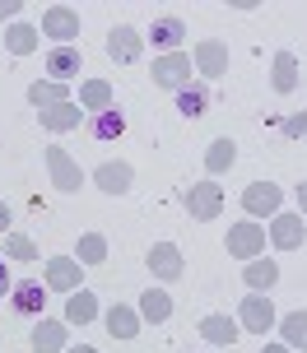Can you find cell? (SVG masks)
I'll list each match as a JSON object with an SVG mask.
<instances>
[{
    "instance_id": "6da1fadb",
    "label": "cell",
    "mask_w": 307,
    "mask_h": 353,
    "mask_svg": "<svg viewBox=\"0 0 307 353\" xmlns=\"http://www.w3.org/2000/svg\"><path fill=\"white\" fill-rule=\"evenodd\" d=\"M224 247H228V256H233V261H256V256H266V228H261V223H252V219H247V223H233V228H228V237H224Z\"/></svg>"
},
{
    "instance_id": "7a4b0ae2",
    "label": "cell",
    "mask_w": 307,
    "mask_h": 353,
    "mask_svg": "<svg viewBox=\"0 0 307 353\" xmlns=\"http://www.w3.org/2000/svg\"><path fill=\"white\" fill-rule=\"evenodd\" d=\"M275 321H279V312L270 307V293H247V298L237 302V325H242V330H252V335H266Z\"/></svg>"
},
{
    "instance_id": "3957f363",
    "label": "cell",
    "mask_w": 307,
    "mask_h": 353,
    "mask_svg": "<svg viewBox=\"0 0 307 353\" xmlns=\"http://www.w3.org/2000/svg\"><path fill=\"white\" fill-rule=\"evenodd\" d=\"M42 159H47V176H52V186H56V191L75 195L79 186H84V172H79V163H75L70 154L61 149V144H52V149H47Z\"/></svg>"
},
{
    "instance_id": "277c9868",
    "label": "cell",
    "mask_w": 307,
    "mask_h": 353,
    "mask_svg": "<svg viewBox=\"0 0 307 353\" xmlns=\"http://www.w3.org/2000/svg\"><path fill=\"white\" fill-rule=\"evenodd\" d=\"M186 214H191L196 223H210V219L224 214V191H219L215 176H210V181H196V186L186 191Z\"/></svg>"
},
{
    "instance_id": "5b68a950",
    "label": "cell",
    "mask_w": 307,
    "mask_h": 353,
    "mask_svg": "<svg viewBox=\"0 0 307 353\" xmlns=\"http://www.w3.org/2000/svg\"><path fill=\"white\" fill-rule=\"evenodd\" d=\"M42 37H52V42H61V47H70L75 37H79V14H75L70 5H47L42 10V28H37Z\"/></svg>"
},
{
    "instance_id": "8992f818",
    "label": "cell",
    "mask_w": 307,
    "mask_h": 353,
    "mask_svg": "<svg viewBox=\"0 0 307 353\" xmlns=\"http://www.w3.org/2000/svg\"><path fill=\"white\" fill-rule=\"evenodd\" d=\"M191 56H181V52H168V56H154V84L168 88V93H177V88L191 84Z\"/></svg>"
},
{
    "instance_id": "52a82bcc",
    "label": "cell",
    "mask_w": 307,
    "mask_h": 353,
    "mask_svg": "<svg viewBox=\"0 0 307 353\" xmlns=\"http://www.w3.org/2000/svg\"><path fill=\"white\" fill-rule=\"evenodd\" d=\"M279 205H284V191H279L275 181H252V186L242 191V210L252 214V223L256 219H275Z\"/></svg>"
},
{
    "instance_id": "ba28073f",
    "label": "cell",
    "mask_w": 307,
    "mask_h": 353,
    "mask_svg": "<svg viewBox=\"0 0 307 353\" xmlns=\"http://www.w3.org/2000/svg\"><path fill=\"white\" fill-rule=\"evenodd\" d=\"M266 242L279 251H298L307 242V228H303V214H289V210H279L270 219V232H266Z\"/></svg>"
},
{
    "instance_id": "9c48e42d",
    "label": "cell",
    "mask_w": 307,
    "mask_h": 353,
    "mask_svg": "<svg viewBox=\"0 0 307 353\" xmlns=\"http://www.w3.org/2000/svg\"><path fill=\"white\" fill-rule=\"evenodd\" d=\"M145 265H149V274H154V279H163V283H172V279H181V274H186V261H181L177 242H154V247H149V256H145Z\"/></svg>"
},
{
    "instance_id": "30bf717a",
    "label": "cell",
    "mask_w": 307,
    "mask_h": 353,
    "mask_svg": "<svg viewBox=\"0 0 307 353\" xmlns=\"http://www.w3.org/2000/svg\"><path fill=\"white\" fill-rule=\"evenodd\" d=\"M42 274H47V293H66L70 298L75 288H79V279H84V265L75 261V256H52Z\"/></svg>"
},
{
    "instance_id": "8fae6325",
    "label": "cell",
    "mask_w": 307,
    "mask_h": 353,
    "mask_svg": "<svg viewBox=\"0 0 307 353\" xmlns=\"http://www.w3.org/2000/svg\"><path fill=\"white\" fill-rule=\"evenodd\" d=\"M191 65L200 70V79H224L228 74V47L215 42V37H205V42H196V52H191Z\"/></svg>"
},
{
    "instance_id": "7c38bea8",
    "label": "cell",
    "mask_w": 307,
    "mask_h": 353,
    "mask_svg": "<svg viewBox=\"0 0 307 353\" xmlns=\"http://www.w3.org/2000/svg\"><path fill=\"white\" fill-rule=\"evenodd\" d=\"M108 56L117 61V65H135L140 56H145V37L135 33L130 23H117L108 33Z\"/></svg>"
},
{
    "instance_id": "4fadbf2b",
    "label": "cell",
    "mask_w": 307,
    "mask_h": 353,
    "mask_svg": "<svg viewBox=\"0 0 307 353\" xmlns=\"http://www.w3.org/2000/svg\"><path fill=\"white\" fill-rule=\"evenodd\" d=\"M149 42H154V52H177L181 42H186V23H181L177 14H163V19H154L149 23Z\"/></svg>"
},
{
    "instance_id": "5bb4252c",
    "label": "cell",
    "mask_w": 307,
    "mask_h": 353,
    "mask_svg": "<svg viewBox=\"0 0 307 353\" xmlns=\"http://www.w3.org/2000/svg\"><path fill=\"white\" fill-rule=\"evenodd\" d=\"M93 181H98V191H108V195H126L130 186H135V168L130 163H98V172H93Z\"/></svg>"
},
{
    "instance_id": "9a60e30c",
    "label": "cell",
    "mask_w": 307,
    "mask_h": 353,
    "mask_svg": "<svg viewBox=\"0 0 307 353\" xmlns=\"http://www.w3.org/2000/svg\"><path fill=\"white\" fill-rule=\"evenodd\" d=\"M10 307H14V316H42L47 312V283H14V293H10Z\"/></svg>"
},
{
    "instance_id": "2e32d148",
    "label": "cell",
    "mask_w": 307,
    "mask_h": 353,
    "mask_svg": "<svg viewBox=\"0 0 307 353\" xmlns=\"http://www.w3.org/2000/svg\"><path fill=\"white\" fill-rule=\"evenodd\" d=\"M237 335H242V325H237L233 316H224V312H215V316H200V339H205V344L228 349V344H237Z\"/></svg>"
},
{
    "instance_id": "e0dca14e",
    "label": "cell",
    "mask_w": 307,
    "mask_h": 353,
    "mask_svg": "<svg viewBox=\"0 0 307 353\" xmlns=\"http://www.w3.org/2000/svg\"><path fill=\"white\" fill-rule=\"evenodd\" d=\"M66 339H70L66 321L42 316V321L33 325V353H66Z\"/></svg>"
},
{
    "instance_id": "ac0fdd59",
    "label": "cell",
    "mask_w": 307,
    "mask_h": 353,
    "mask_svg": "<svg viewBox=\"0 0 307 353\" xmlns=\"http://www.w3.org/2000/svg\"><path fill=\"white\" fill-rule=\"evenodd\" d=\"M108 335L112 339H135L140 335V325H145V321H140V307H126V302H117V307H108Z\"/></svg>"
},
{
    "instance_id": "d6986e66",
    "label": "cell",
    "mask_w": 307,
    "mask_h": 353,
    "mask_svg": "<svg viewBox=\"0 0 307 353\" xmlns=\"http://www.w3.org/2000/svg\"><path fill=\"white\" fill-rule=\"evenodd\" d=\"M242 283L252 288V293H270L275 283H279V265L270 256H256V261L242 265Z\"/></svg>"
},
{
    "instance_id": "ffe728a7",
    "label": "cell",
    "mask_w": 307,
    "mask_h": 353,
    "mask_svg": "<svg viewBox=\"0 0 307 353\" xmlns=\"http://www.w3.org/2000/svg\"><path fill=\"white\" fill-rule=\"evenodd\" d=\"M79 107L93 112V117H98V112H112V107H117V88H112L108 79H84V84H79Z\"/></svg>"
},
{
    "instance_id": "44dd1931",
    "label": "cell",
    "mask_w": 307,
    "mask_h": 353,
    "mask_svg": "<svg viewBox=\"0 0 307 353\" xmlns=\"http://www.w3.org/2000/svg\"><path fill=\"white\" fill-rule=\"evenodd\" d=\"M79 121H84V107L79 103L42 107V130H79Z\"/></svg>"
},
{
    "instance_id": "7402d4cb",
    "label": "cell",
    "mask_w": 307,
    "mask_h": 353,
    "mask_svg": "<svg viewBox=\"0 0 307 353\" xmlns=\"http://www.w3.org/2000/svg\"><path fill=\"white\" fill-rule=\"evenodd\" d=\"M42 47V33H37L33 23H10L5 28V52L10 56H33Z\"/></svg>"
},
{
    "instance_id": "603a6c76",
    "label": "cell",
    "mask_w": 307,
    "mask_h": 353,
    "mask_svg": "<svg viewBox=\"0 0 307 353\" xmlns=\"http://www.w3.org/2000/svg\"><path fill=\"white\" fill-rule=\"evenodd\" d=\"M89 321H98V298L89 288H75L66 298V325H89Z\"/></svg>"
},
{
    "instance_id": "cb8c5ba5",
    "label": "cell",
    "mask_w": 307,
    "mask_h": 353,
    "mask_svg": "<svg viewBox=\"0 0 307 353\" xmlns=\"http://www.w3.org/2000/svg\"><path fill=\"white\" fill-rule=\"evenodd\" d=\"M168 316H172V298H168V288H145V298H140V321L163 325Z\"/></svg>"
},
{
    "instance_id": "d4e9b609",
    "label": "cell",
    "mask_w": 307,
    "mask_h": 353,
    "mask_svg": "<svg viewBox=\"0 0 307 353\" xmlns=\"http://www.w3.org/2000/svg\"><path fill=\"white\" fill-rule=\"evenodd\" d=\"M270 88H275V93H293V88H298V56H293V52H279V56H275Z\"/></svg>"
},
{
    "instance_id": "484cf974",
    "label": "cell",
    "mask_w": 307,
    "mask_h": 353,
    "mask_svg": "<svg viewBox=\"0 0 307 353\" xmlns=\"http://www.w3.org/2000/svg\"><path fill=\"white\" fill-rule=\"evenodd\" d=\"M177 112L181 117H205L210 112V84H186V88H177Z\"/></svg>"
},
{
    "instance_id": "4316f807",
    "label": "cell",
    "mask_w": 307,
    "mask_h": 353,
    "mask_svg": "<svg viewBox=\"0 0 307 353\" xmlns=\"http://www.w3.org/2000/svg\"><path fill=\"white\" fill-rule=\"evenodd\" d=\"M28 103L42 112V107H56V103H70V88L56 84V79H37V84H28Z\"/></svg>"
},
{
    "instance_id": "83f0119b",
    "label": "cell",
    "mask_w": 307,
    "mask_h": 353,
    "mask_svg": "<svg viewBox=\"0 0 307 353\" xmlns=\"http://www.w3.org/2000/svg\"><path fill=\"white\" fill-rule=\"evenodd\" d=\"M47 70H52L56 84L75 79V74H79V52H75V47H56V52H47Z\"/></svg>"
},
{
    "instance_id": "f1b7e54d",
    "label": "cell",
    "mask_w": 307,
    "mask_h": 353,
    "mask_svg": "<svg viewBox=\"0 0 307 353\" xmlns=\"http://www.w3.org/2000/svg\"><path fill=\"white\" fill-rule=\"evenodd\" d=\"M237 163V144L224 135V140H215L210 149H205V168H210V176H224L228 168Z\"/></svg>"
},
{
    "instance_id": "f546056e",
    "label": "cell",
    "mask_w": 307,
    "mask_h": 353,
    "mask_svg": "<svg viewBox=\"0 0 307 353\" xmlns=\"http://www.w3.org/2000/svg\"><path fill=\"white\" fill-rule=\"evenodd\" d=\"M275 325H279V335H284L289 349H303L307 353V312H289V316H279Z\"/></svg>"
},
{
    "instance_id": "4dcf8cb0",
    "label": "cell",
    "mask_w": 307,
    "mask_h": 353,
    "mask_svg": "<svg viewBox=\"0 0 307 353\" xmlns=\"http://www.w3.org/2000/svg\"><path fill=\"white\" fill-rule=\"evenodd\" d=\"M75 261L79 265H103L108 261V237H103V232H84L79 247H75Z\"/></svg>"
},
{
    "instance_id": "1f68e13d",
    "label": "cell",
    "mask_w": 307,
    "mask_h": 353,
    "mask_svg": "<svg viewBox=\"0 0 307 353\" xmlns=\"http://www.w3.org/2000/svg\"><path fill=\"white\" fill-rule=\"evenodd\" d=\"M93 135H98V140H121V135H126V117H121L117 107H112V112H98V117H93Z\"/></svg>"
},
{
    "instance_id": "d6a6232c",
    "label": "cell",
    "mask_w": 307,
    "mask_h": 353,
    "mask_svg": "<svg viewBox=\"0 0 307 353\" xmlns=\"http://www.w3.org/2000/svg\"><path fill=\"white\" fill-rule=\"evenodd\" d=\"M5 261H37V242L28 232H5Z\"/></svg>"
},
{
    "instance_id": "836d02e7",
    "label": "cell",
    "mask_w": 307,
    "mask_h": 353,
    "mask_svg": "<svg viewBox=\"0 0 307 353\" xmlns=\"http://www.w3.org/2000/svg\"><path fill=\"white\" fill-rule=\"evenodd\" d=\"M284 135H289V140H303V135H307V107H303V112H293L289 121H284Z\"/></svg>"
},
{
    "instance_id": "e575fe53",
    "label": "cell",
    "mask_w": 307,
    "mask_h": 353,
    "mask_svg": "<svg viewBox=\"0 0 307 353\" xmlns=\"http://www.w3.org/2000/svg\"><path fill=\"white\" fill-rule=\"evenodd\" d=\"M5 232H14V210L0 200V237H5Z\"/></svg>"
},
{
    "instance_id": "d590c367",
    "label": "cell",
    "mask_w": 307,
    "mask_h": 353,
    "mask_svg": "<svg viewBox=\"0 0 307 353\" xmlns=\"http://www.w3.org/2000/svg\"><path fill=\"white\" fill-rule=\"evenodd\" d=\"M14 293V283H10V270H5V256H0V298H10Z\"/></svg>"
},
{
    "instance_id": "8d00e7d4",
    "label": "cell",
    "mask_w": 307,
    "mask_h": 353,
    "mask_svg": "<svg viewBox=\"0 0 307 353\" xmlns=\"http://www.w3.org/2000/svg\"><path fill=\"white\" fill-rule=\"evenodd\" d=\"M19 10H23V5H19V0H0V23H5V19H14Z\"/></svg>"
},
{
    "instance_id": "74e56055",
    "label": "cell",
    "mask_w": 307,
    "mask_h": 353,
    "mask_svg": "<svg viewBox=\"0 0 307 353\" xmlns=\"http://www.w3.org/2000/svg\"><path fill=\"white\" fill-rule=\"evenodd\" d=\"M298 205H303V210H298V214H303V219H307V181H298Z\"/></svg>"
},
{
    "instance_id": "f35d334b",
    "label": "cell",
    "mask_w": 307,
    "mask_h": 353,
    "mask_svg": "<svg viewBox=\"0 0 307 353\" xmlns=\"http://www.w3.org/2000/svg\"><path fill=\"white\" fill-rule=\"evenodd\" d=\"M261 353H293V349H289V344H266Z\"/></svg>"
},
{
    "instance_id": "ab89813d",
    "label": "cell",
    "mask_w": 307,
    "mask_h": 353,
    "mask_svg": "<svg viewBox=\"0 0 307 353\" xmlns=\"http://www.w3.org/2000/svg\"><path fill=\"white\" fill-rule=\"evenodd\" d=\"M66 353H98L93 344H79V349H66Z\"/></svg>"
}]
</instances>
